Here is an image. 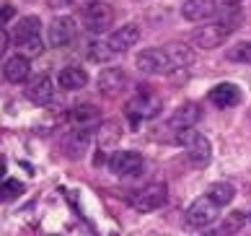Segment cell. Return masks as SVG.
Instances as JSON below:
<instances>
[{
  "label": "cell",
  "instance_id": "1f68e13d",
  "mask_svg": "<svg viewBox=\"0 0 251 236\" xmlns=\"http://www.w3.org/2000/svg\"><path fill=\"white\" fill-rule=\"evenodd\" d=\"M215 3H220V5H238L241 0H215Z\"/></svg>",
  "mask_w": 251,
  "mask_h": 236
},
{
  "label": "cell",
  "instance_id": "8992f818",
  "mask_svg": "<svg viewBox=\"0 0 251 236\" xmlns=\"http://www.w3.org/2000/svg\"><path fill=\"white\" fill-rule=\"evenodd\" d=\"M166 203H169V190H166V184H161V182H153V184H148L140 192L132 195V205L140 213L158 210V207H163Z\"/></svg>",
  "mask_w": 251,
  "mask_h": 236
},
{
  "label": "cell",
  "instance_id": "5b68a950",
  "mask_svg": "<svg viewBox=\"0 0 251 236\" xmlns=\"http://www.w3.org/2000/svg\"><path fill=\"white\" fill-rule=\"evenodd\" d=\"M145 166V158L137 153V150H117L114 156L109 158V172L114 177H137Z\"/></svg>",
  "mask_w": 251,
  "mask_h": 236
},
{
  "label": "cell",
  "instance_id": "277c9868",
  "mask_svg": "<svg viewBox=\"0 0 251 236\" xmlns=\"http://www.w3.org/2000/svg\"><path fill=\"white\" fill-rule=\"evenodd\" d=\"M135 65H137V70L145 73V75H166V73L174 70V65H171V60H169V55H166L163 47L161 50L151 47V50L137 52Z\"/></svg>",
  "mask_w": 251,
  "mask_h": 236
},
{
  "label": "cell",
  "instance_id": "44dd1931",
  "mask_svg": "<svg viewBox=\"0 0 251 236\" xmlns=\"http://www.w3.org/2000/svg\"><path fill=\"white\" fill-rule=\"evenodd\" d=\"M212 13H215L212 0H187V3L181 5V16L187 18V21H204V18H210Z\"/></svg>",
  "mask_w": 251,
  "mask_h": 236
},
{
  "label": "cell",
  "instance_id": "f546056e",
  "mask_svg": "<svg viewBox=\"0 0 251 236\" xmlns=\"http://www.w3.org/2000/svg\"><path fill=\"white\" fill-rule=\"evenodd\" d=\"M13 16H16V8H13V5H3V8H0V24L11 21Z\"/></svg>",
  "mask_w": 251,
  "mask_h": 236
},
{
  "label": "cell",
  "instance_id": "4dcf8cb0",
  "mask_svg": "<svg viewBox=\"0 0 251 236\" xmlns=\"http://www.w3.org/2000/svg\"><path fill=\"white\" fill-rule=\"evenodd\" d=\"M91 3H96V0H68V5H80V8H88Z\"/></svg>",
  "mask_w": 251,
  "mask_h": 236
},
{
  "label": "cell",
  "instance_id": "7c38bea8",
  "mask_svg": "<svg viewBox=\"0 0 251 236\" xmlns=\"http://www.w3.org/2000/svg\"><path fill=\"white\" fill-rule=\"evenodd\" d=\"M125 88H127V75L119 70V68L101 70V75H99V91L104 93V96L114 99V96H119Z\"/></svg>",
  "mask_w": 251,
  "mask_h": 236
},
{
  "label": "cell",
  "instance_id": "4316f807",
  "mask_svg": "<svg viewBox=\"0 0 251 236\" xmlns=\"http://www.w3.org/2000/svg\"><path fill=\"white\" fill-rule=\"evenodd\" d=\"M244 223H246V215L238 213V210H233L226 221L220 223V231H218V234H220V236H233V234H238L241 229H244Z\"/></svg>",
  "mask_w": 251,
  "mask_h": 236
},
{
  "label": "cell",
  "instance_id": "4fadbf2b",
  "mask_svg": "<svg viewBox=\"0 0 251 236\" xmlns=\"http://www.w3.org/2000/svg\"><path fill=\"white\" fill-rule=\"evenodd\" d=\"M200 122V107L197 104H181L179 109L169 117V130L171 133H181V130H189Z\"/></svg>",
  "mask_w": 251,
  "mask_h": 236
},
{
  "label": "cell",
  "instance_id": "52a82bcc",
  "mask_svg": "<svg viewBox=\"0 0 251 236\" xmlns=\"http://www.w3.org/2000/svg\"><path fill=\"white\" fill-rule=\"evenodd\" d=\"M218 213H220V205L212 200L210 195H204V197H197V200L187 207V223L197 226V229H204V226H210L218 218Z\"/></svg>",
  "mask_w": 251,
  "mask_h": 236
},
{
  "label": "cell",
  "instance_id": "3957f363",
  "mask_svg": "<svg viewBox=\"0 0 251 236\" xmlns=\"http://www.w3.org/2000/svg\"><path fill=\"white\" fill-rule=\"evenodd\" d=\"M111 24H114V11H111V5L101 3H91L88 8H83V26H86V31L91 34H104L111 29Z\"/></svg>",
  "mask_w": 251,
  "mask_h": 236
},
{
  "label": "cell",
  "instance_id": "d4e9b609",
  "mask_svg": "<svg viewBox=\"0 0 251 236\" xmlns=\"http://www.w3.org/2000/svg\"><path fill=\"white\" fill-rule=\"evenodd\" d=\"M210 197H212V200H215L220 207H223V205H230V200L236 197V187L228 184V182H218V184L210 187Z\"/></svg>",
  "mask_w": 251,
  "mask_h": 236
},
{
  "label": "cell",
  "instance_id": "30bf717a",
  "mask_svg": "<svg viewBox=\"0 0 251 236\" xmlns=\"http://www.w3.org/2000/svg\"><path fill=\"white\" fill-rule=\"evenodd\" d=\"M88 146H91V130L88 127H75L70 133H65V138H62V153L68 158H75V161L86 156Z\"/></svg>",
  "mask_w": 251,
  "mask_h": 236
},
{
  "label": "cell",
  "instance_id": "9a60e30c",
  "mask_svg": "<svg viewBox=\"0 0 251 236\" xmlns=\"http://www.w3.org/2000/svg\"><path fill=\"white\" fill-rule=\"evenodd\" d=\"M137 42H140V29H137L135 24H127V26L117 29L114 34L109 36V47H111L117 55H119V52H127L129 47H135Z\"/></svg>",
  "mask_w": 251,
  "mask_h": 236
},
{
  "label": "cell",
  "instance_id": "83f0119b",
  "mask_svg": "<svg viewBox=\"0 0 251 236\" xmlns=\"http://www.w3.org/2000/svg\"><path fill=\"white\" fill-rule=\"evenodd\" d=\"M21 192H24V184L18 182V179H8L3 184V197H18Z\"/></svg>",
  "mask_w": 251,
  "mask_h": 236
},
{
  "label": "cell",
  "instance_id": "7a4b0ae2",
  "mask_svg": "<svg viewBox=\"0 0 251 236\" xmlns=\"http://www.w3.org/2000/svg\"><path fill=\"white\" fill-rule=\"evenodd\" d=\"M176 140L187 148V156H189V161L194 166H207L210 164V158H212V148H210V140L200 135L194 127L189 130H181V133H176Z\"/></svg>",
  "mask_w": 251,
  "mask_h": 236
},
{
  "label": "cell",
  "instance_id": "9c48e42d",
  "mask_svg": "<svg viewBox=\"0 0 251 236\" xmlns=\"http://www.w3.org/2000/svg\"><path fill=\"white\" fill-rule=\"evenodd\" d=\"M228 29L226 26H220L218 21H212V24H204V26H197L192 34V42L202 47V50H215V47H220L223 42L228 39Z\"/></svg>",
  "mask_w": 251,
  "mask_h": 236
},
{
  "label": "cell",
  "instance_id": "d6986e66",
  "mask_svg": "<svg viewBox=\"0 0 251 236\" xmlns=\"http://www.w3.org/2000/svg\"><path fill=\"white\" fill-rule=\"evenodd\" d=\"M70 119L75 122L78 127H88V125H94V122H99V119H101V109L96 107V104L78 101L75 107L70 109Z\"/></svg>",
  "mask_w": 251,
  "mask_h": 236
},
{
  "label": "cell",
  "instance_id": "6da1fadb",
  "mask_svg": "<svg viewBox=\"0 0 251 236\" xmlns=\"http://www.w3.org/2000/svg\"><path fill=\"white\" fill-rule=\"evenodd\" d=\"M13 42L18 44V50L26 58H39L44 52V42H42V21L36 16H26L24 21H18L16 31H13Z\"/></svg>",
  "mask_w": 251,
  "mask_h": 236
},
{
  "label": "cell",
  "instance_id": "484cf974",
  "mask_svg": "<svg viewBox=\"0 0 251 236\" xmlns=\"http://www.w3.org/2000/svg\"><path fill=\"white\" fill-rule=\"evenodd\" d=\"M226 60H228V62L251 65V42H236V44L226 52Z\"/></svg>",
  "mask_w": 251,
  "mask_h": 236
},
{
  "label": "cell",
  "instance_id": "d6a6232c",
  "mask_svg": "<svg viewBox=\"0 0 251 236\" xmlns=\"http://www.w3.org/2000/svg\"><path fill=\"white\" fill-rule=\"evenodd\" d=\"M5 169H8V166H5V158H3V156H0V179H3V177H5Z\"/></svg>",
  "mask_w": 251,
  "mask_h": 236
},
{
  "label": "cell",
  "instance_id": "603a6c76",
  "mask_svg": "<svg viewBox=\"0 0 251 236\" xmlns=\"http://www.w3.org/2000/svg\"><path fill=\"white\" fill-rule=\"evenodd\" d=\"M218 24L226 26L228 31H236L244 26V11L238 5H223L218 11Z\"/></svg>",
  "mask_w": 251,
  "mask_h": 236
},
{
  "label": "cell",
  "instance_id": "836d02e7",
  "mask_svg": "<svg viewBox=\"0 0 251 236\" xmlns=\"http://www.w3.org/2000/svg\"><path fill=\"white\" fill-rule=\"evenodd\" d=\"M65 3H68V0H50L52 8H60V5H65Z\"/></svg>",
  "mask_w": 251,
  "mask_h": 236
},
{
  "label": "cell",
  "instance_id": "5bb4252c",
  "mask_svg": "<svg viewBox=\"0 0 251 236\" xmlns=\"http://www.w3.org/2000/svg\"><path fill=\"white\" fill-rule=\"evenodd\" d=\"M26 96L34 104H50L54 96V83L50 81V75H34V78L26 83Z\"/></svg>",
  "mask_w": 251,
  "mask_h": 236
},
{
  "label": "cell",
  "instance_id": "7402d4cb",
  "mask_svg": "<svg viewBox=\"0 0 251 236\" xmlns=\"http://www.w3.org/2000/svg\"><path fill=\"white\" fill-rule=\"evenodd\" d=\"M119 138H122V125H119L117 119H106L99 125V146L101 148H111L119 143Z\"/></svg>",
  "mask_w": 251,
  "mask_h": 236
},
{
  "label": "cell",
  "instance_id": "ac0fdd59",
  "mask_svg": "<svg viewBox=\"0 0 251 236\" xmlns=\"http://www.w3.org/2000/svg\"><path fill=\"white\" fill-rule=\"evenodd\" d=\"M57 83L62 91H80L88 83V73L78 68V65H70V68H62L57 75Z\"/></svg>",
  "mask_w": 251,
  "mask_h": 236
},
{
  "label": "cell",
  "instance_id": "f1b7e54d",
  "mask_svg": "<svg viewBox=\"0 0 251 236\" xmlns=\"http://www.w3.org/2000/svg\"><path fill=\"white\" fill-rule=\"evenodd\" d=\"M8 44H11V36H8V31L3 29V26H0V58H3V55L8 52Z\"/></svg>",
  "mask_w": 251,
  "mask_h": 236
},
{
  "label": "cell",
  "instance_id": "cb8c5ba5",
  "mask_svg": "<svg viewBox=\"0 0 251 236\" xmlns=\"http://www.w3.org/2000/svg\"><path fill=\"white\" fill-rule=\"evenodd\" d=\"M114 50L109 47V42H91L86 47V58L91 62H111V58H114Z\"/></svg>",
  "mask_w": 251,
  "mask_h": 236
},
{
  "label": "cell",
  "instance_id": "e0dca14e",
  "mask_svg": "<svg viewBox=\"0 0 251 236\" xmlns=\"http://www.w3.org/2000/svg\"><path fill=\"white\" fill-rule=\"evenodd\" d=\"M210 101L220 109L236 107V104H241V88L236 83H218V86L210 91Z\"/></svg>",
  "mask_w": 251,
  "mask_h": 236
},
{
  "label": "cell",
  "instance_id": "ffe728a7",
  "mask_svg": "<svg viewBox=\"0 0 251 236\" xmlns=\"http://www.w3.org/2000/svg\"><path fill=\"white\" fill-rule=\"evenodd\" d=\"M163 50H166V55H169L174 68H189V65L194 62V50L184 42H169Z\"/></svg>",
  "mask_w": 251,
  "mask_h": 236
},
{
  "label": "cell",
  "instance_id": "2e32d148",
  "mask_svg": "<svg viewBox=\"0 0 251 236\" xmlns=\"http://www.w3.org/2000/svg\"><path fill=\"white\" fill-rule=\"evenodd\" d=\"M3 75H5L8 83H26L29 75H31L29 58H26V55H16V58H11L5 62V68H3Z\"/></svg>",
  "mask_w": 251,
  "mask_h": 236
},
{
  "label": "cell",
  "instance_id": "8fae6325",
  "mask_svg": "<svg viewBox=\"0 0 251 236\" xmlns=\"http://www.w3.org/2000/svg\"><path fill=\"white\" fill-rule=\"evenodd\" d=\"M158 112H161V104H158L151 93L145 96V91L140 93L137 99H132L129 101V107H127V115L132 117V130H137L140 127V119H145V117H155Z\"/></svg>",
  "mask_w": 251,
  "mask_h": 236
},
{
  "label": "cell",
  "instance_id": "ba28073f",
  "mask_svg": "<svg viewBox=\"0 0 251 236\" xmlns=\"http://www.w3.org/2000/svg\"><path fill=\"white\" fill-rule=\"evenodd\" d=\"M78 34V26H75V18L73 16H57L54 21L50 24V31H47V39L54 50L60 47H68Z\"/></svg>",
  "mask_w": 251,
  "mask_h": 236
},
{
  "label": "cell",
  "instance_id": "e575fe53",
  "mask_svg": "<svg viewBox=\"0 0 251 236\" xmlns=\"http://www.w3.org/2000/svg\"><path fill=\"white\" fill-rule=\"evenodd\" d=\"M249 218H251V215H249Z\"/></svg>",
  "mask_w": 251,
  "mask_h": 236
}]
</instances>
